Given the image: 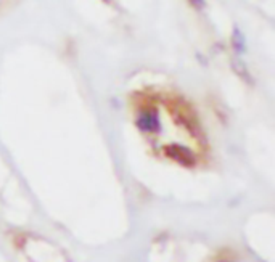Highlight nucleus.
<instances>
[{"mask_svg":"<svg viewBox=\"0 0 275 262\" xmlns=\"http://www.w3.org/2000/svg\"><path fill=\"white\" fill-rule=\"evenodd\" d=\"M232 44H233V49L238 52V53H244V50H246V45H244V37L241 36V33H240L238 29L233 31Z\"/></svg>","mask_w":275,"mask_h":262,"instance_id":"nucleus-1","label":"nucleus"},{"mask_svg":"<svg viewBox=\"0 0 275 262\" xmlns=\"http://www.w3.org/2000/svg\"><path fill=\"white\" fill-rule=\"evenodd\" d=\"M190 4H192L195 9H198V10H201V9H204V7H206L204 0H190Z\"/></svg>","mask_w":275,"mask_h":262,"instance_id":"nucleus-2","label":"nucleus"}]
</instances>
